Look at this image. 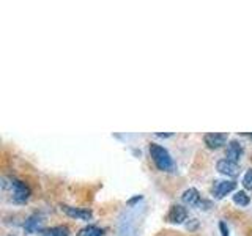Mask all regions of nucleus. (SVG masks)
Returning <instances> with one entry per match:
<instances>
[{
  "label": "nucleus",
  "mask_w": 252,
  "mask_h": 236,
  "mask_svg": "<svg viewBox=\"0 0 252 236\" xmlns=\"http://www.w3.org/2000/svg\"><path fill=\"white\" fill-rule=\"evenodd\" d=\"M218 170L222 173V175H225V177H232V178H235V177H238L240 175V165H238V162H233V161H230V159H220L219 162H218Z\"/></svg>",
  "instance_id": "423d86ee"
},
{
  "label": "nucleus",
  "mask_w": 252,
  "mask_h": 236,
  "mask_svg": "<svg viewBox=\"0 0 252 236\" xmlns=\"http://www.w3.org/2000/svg\"><path fill=\"white\" fill-rule=\"evenodd\" d=\"M77 236H104V230L96 225H85L79 230Z\"/></svg>",
  "instance_id": "f8f14e48"
},
{
  "label": "nucleus",
  "mask_w": 252,
  "mask_h": 236,
  "mask_svg": "<svg viewBox=\"0 0 252 236\" xmlns=\"http://www.w3.org/2000/svg\"><path fill=\"white\" fill-rule=\"evenodd\" d=\"M249 137H251V139H252V134H249Z\"/></svg>",
  "instance_id": "dca6fc26"
},
{
  "label": "nucleus",
  "mask_w": 252,
  "mask_h": 236,
  "mask_svg": "<svg viewBox=\"0 0 252 236\" xmlns=\"http://www.w3.org/2000/svg\"><path fill=\"white\" fill-rule=\"evenodd\" d=\"M41 236H69V228L66 225H57L51 228H44Z\"/></svg>",
  "instance_id": "9b49d317"
},
{
  "label": "nucleus",
  "mask_w": 252,
  "mask_h": 236,
  "mask_svg": "<svg viewBox=\"0 0 252 236\" xmlns=\"http://www.w3.org/2000/svg\"><path fill=\"white\" fill-rule=\"evenodd\" d=\"M228 140V136L224 132H208L203 136V142L205 145L211 149H218L222 145H225V142Z\"/></svg>",
  "instance_id": "20e7f679"
},
{
  "label": "nucleus",
  "mask_w": 252,
  "mask_h": 236,
  "mask_svg": "<svg viewBox=\"0 0 252 236\" xmlns=\"http://www.w3.org/2000/svg\"><path fill=\"white\" fill-rule=\"evenodd\" d=\"M236 189L235 181H227V179H218L215 184L211 186V194L215 195V199H224L227 194Z\"/></svg>",
  "instance_id": "7ed1b4c3"
},
{
  "label": "nucleus",
  "mask_w": 252,
  "mask_h": 236,
  "mask_svg": "<svg viewBox=\"0 0 252 236\" xmlns=\"http://www.w3.org/2000/svg\"><path fill=\"white\" fill-rule=\"evenodd\" d=\"M233 202L236 205H240V206H248V205L251 203V197L244 191H240V192H236L233 195Z\"/></svg>",
  "instance_id": "ddd939ff"
},
{
  "label": "nucleus",
  "mask_w": 252,
  "mask_h": 236,
  "mask_svg": "<svg viewBox=\"0 0 252 236\" xmlns=\"http://www.w3.org/2000/svg\"><path fill=\"white\" fill-rule=\"evenodd\" d=\"M243 186L249 189V191H252V169H249L246 173H244L243 177Z\"/></svg>",
  "instance_id": "4468645a"
},
{
  "label": "nucleus",
  "mask_w": 252,
  "mask_h": 236,
  "mask_svg": "<svg viewBox=\"0 0 252 236\" xmlns=\"http://www.w3.org/2000/svg\"><path fill=\"white\" fill-rule=\"evenodd\" d=\"M219 230H220V236H228V228H227L225 222H222V220L219 222Z\"/></svg>",
  "instance_id": "2eb2a0df"
},
{
  "label": "nucleus",
  "mask_w": 252,
  "mask_h": 236,
  "mask_svg": "<svg viewBox=\"0 0 252 236\" xmlns=\"http://www.w3.org/2000/svg\"><path fill=\"white\" fill-rule=\"evenodd\" d=\"M43 222H44V219L41 214H32L26 220V224H24V230H26L27 233H36V232L41 233L44 230Z\"/></svg>",
  "instance_id": "6e6552de"
},
{
  "label": "nucleus",
  "mask_w": 252,
  "mask_h": 236,
  "mask_svg": "<svg viewBox=\"0 0 252 236\" xmlns=\"http://www.w3.org/2000/svg\"><path fill=\"white\" fill-rule=\"evenodd\" d=\"M243 153H244V149H243V147L238 140H230L227 144V149H225L227 159H230L233 162H238L240 157L243 156Z\"/></svg>",
  "instance_id": "1a4fd4ad"
},
{
  "label": "nucleus",
  "mask_w": 252,
  "mask_h": 236,
  "mask_svg": "<svg viewBox=\"0 0 252 236\" xmlns=\"http://www.w3.org/2000/svg\"><path fill=\"white\" fill-rule=\"evenodd\" d=\"M165 219L170 224H183L188 219V209L185 206H181V205H172Z\"/></svg>",
  "instance_id": "39448f33"
},
{
  "label": "nucleus",
  "mask_w": 252,
  "mask_h": 236,
  "mask_svg": "<svg viewBox=\"0 0 252 236\" xmlns=\"http://www.w3.org/2000/svg\"><path fill=\"white\" fill-rule=\"evenodd\" d=\"M10 236H11V235H10Z\"/></svg>",
  "instance_id": "f3484780"
},
{
  "label": "nucleus",
  "mask_w": 252,
  "mask_h": 236,
  "mask_svg": "<svg viewBox=\"0 0 252 236\" xmlns=\"http://www.w3.org/2000/svg\"><path fill=\"white\" fill-rule=\"evenodd\" d=\"M148 149H150V156H152V159H153V162L158 169L162 170V172H172L173 170L175 164H173L170 153L164 147L158 145V144H150Z\"/></svg>",
  "instance_id": "f257e3e1"
},
{
  "label": "nucleus",
  "mask_w": 252,
  "mask_h": 236,
  "mask_svg": "<svg viewBox=\"0 0 252 236\" xmlns=\"http://www.w3.org/2000/svg\"><path fill=\"white\" fill-rule=\"evenodd\" d=\"M60 208L66 216L73 217V219L90 220L93 217V212L90 209H85V208H74V206H69V205H62Z\"/></svg>",
  "instance_id": "0eeeda50"
},
{
  "label": "nucleus",
  "mask_w": 252,
  "mask_h": 236,
  "mask_svg": "<svg viewBox=\"0 0 252 236\" xmlns=\"http://www.w3.org/2000/svg\"><path fill=\"white\" fill-rule=\"evenodd\" d=\"M2 187L3 189H11V197H13V202L16 203H26L30 199V187L29 184H26L24 181L21 179H16V178H10V183H6V178H2Z\"/></svg>",
  "instance_id": "f03ea898"
},
{
  "label": "nucleus",
  "mask_w": 252,
  "mask_h": 236,
  "mask_svg": "<svg viewBox=\"0 0 252 236\" xmlns=\"http://www.w3.org/2000/svg\"><path fill=\"white\" fill-rule=\"evenodd\" d=\"M181 200H183V203L189 205V206H199V205L202 203L200 194L195 187L186 189V191L183 192V195H181Z\"/></svg>",
  "instance_id": "9d476101"
}]
</instances>
